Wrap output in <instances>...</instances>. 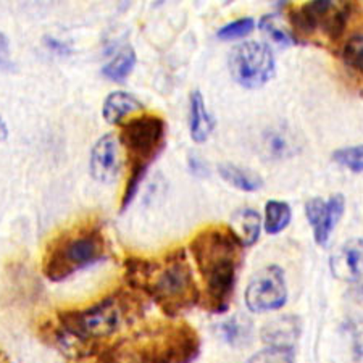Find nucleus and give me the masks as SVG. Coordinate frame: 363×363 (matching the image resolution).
Masks as SVG:
<instances>
[{
	"label": "nucleus",
	"mask_w": 363,
	"mask_h": 363,
	"mask_svg": "<svg viewBox=\"0 0 363 363\" xmlns=\"http://www.w3.org/2000/svg\"><path fill=\"white\" fill-rule=\"evenodd\" d=\"M249 328L245 326V321L241 323L238 318L228 320L226 323L221 325V333H223L225 339L230 344H236L238 341H242L244 336H247Z\"/></svg>",
	"instance_id": "nucleus-26"
},
{
	"label": "nucleus",
	"mask_w": 363,
	"mask_h": 363,
	"mask_svg": "<svg viewBox=\"0 0 363 363\" xmlns=\"http://www.w3.org/2000/svg\"><path fill=\"white\" fill-rule=\"evenodd\" d=\"M294 349L270 347V345H268L267 349L252 355L247 363H294Z\"/></svg>",
	"instance_id": "nucleus-22"
},
{
	"label": "nucleus",
	"mask_w": 363,
	"mask_h": 363,
	"mask_svg": "<svg viewBox=\"0 0 363 363\" xmlns=\"http://www.w3.org/2000/svg\"><path fill=\"white\" fill-rule=\"evenodd\" d=\"M255 29L254 18H239L233 23H228L216 33V38L221 40H234L249 36V34Z\"/></svg>",
	"instance_id": "nucleus-24"
},
{
	"label": "nucleus",
	"mask_w": 363,
	"mask_h": 363,
	"mask_svg": "<svg viewBox=\"0 0 363 363\" xmlns=\"http://www.w3.org/2000/svg\"><path fill=\"white\" fill-rule=\"evenodd\" d=\"M201 336L186 321H155L102 347L97 363H192Z\"/></svg>",
	"instance_id": "nucleus-4"
},
{
	"label": "nucleus",
	"mask_w": 363,
	"mask_h": 363,
	"mask_svg": "<svg viewBox=\"0 0 363 363\" xmlns=\"http://www.w3.org/2000/svg\"><path fill=\"white\" fill-rule=\"evenodd\" d=\"M125 279L128 288L149 297L169 320L181 317L201 303V289L183 247L155 259L126 257Z\"/></svg>",
	"instance_id": "nucleus-1"
},
{
	"label": "nucleus",
	"mask_w": 363,
	"mask_h": 363,
	"mask_svg": "<svg viewBox=\"0 0 363 363\" xmlns=\"http://www.w3.org/2000/svg\"><path fill=\"white\" fill-rule=\"evenodd\" d=\"M363 149L362 145H352V147H344L333 154V160L344 168H349L354 173H362L363 169Z\"/></svg>",
	"instance_id": "nucleus-25"
},
{
	"label": "nucleus",
	"mask_w": 363,
	"mask_h": 363,
	"mask_svg": "<svg viewBox=\"0 0 363 363\" xmlns=\"http://www.w3.org/2000/svg\"><path fill=\"white\" fill-rule=\"evenodd\" d=\"M301 335V321L288 315L268 323L262 331V339L270 347H288L294 349V342Z\"/></svg>",
	"instance_id": "nucleus-12"
},
{
	"label": "nucleus",
	"mask_w": 363,
	"mask_h": 363,
	"mask_svg": "<svg viewBox=\"0 0 363 363\" xmlns=\"http://www.w3.org/2000/svg\"><path fill=\"white\" fill-rule=\"evenodd\" d=\"M187 163H189V169L192 174H196V177H201V178L208 177V168L201 157H197L196 154H191L189 159H187Z\"/></svg>",
	"instance_id": "nucleus-27"
},
{
	"label": "nucleus",
	"mask_w": 363,
	"mask_h": 363,
	"mask_svg": "<svg viewBox=\"0 0 363 363\" xmlns=\"http://www.w3.org/2000/svg\"><path fill=\"white\" fill-rule=\"evenodd\" d=\"M118 143L126 152L128 178L121 196V212H126L136 197L149 168L167 145V123L157 113H144L121 125Z\"/></svg>",
	"instance_id": "nucleus-6"
},
{
	"label": "nucleus",
	"mask_w": 363,
	"mask_h": 363,
	"mask_svg": "<svg viewBox=\"0 0 363 363\" xmlns=\"http://www.w3.org/2000/svg\"><path fill=\"white\" fill-rule=\"evenodd\" d=\"M218 173L228 184L244 192H255L263 187V179L260 174L252 172L249 168H242L234 163H220Z\"/></svg>",
	"instance_id": "nucleus-17"
},
{
	"label": "nucleus",
	"mask_w": 363,
	"mask_h": 363,
	"mask_svg": "<svg viewBox=\"0 0 363 363\" xmlns=\"http://www.w3.org/2000/svg\"><path fill=\"white\" fill-rule=\"evenodd\" d=\"M345 199L342 194L331 196L328 201L321 197H313L306 203V215L312 225L313 238L320 247H325L330 241L337 221L342 218Z\"/></svg>",
	"instance_id": "nucleus-10"
},
{
	"label": "nucleus",
	"mask_w": 363,
	"mask_h": 363,
	"mask_svg": "<svg viewBox=\"0 0 363 363\" xmlns=\"http://www.w3.org/2000/svg\"><path fill=\"white\" fill-rule=\"evenodd\" d=\"M263 147L273 159H288L296 154V144L284 130H272L263 136Z\"/></svg>",
	"instance_id": "nucleus-20"
},
{
	"label": "nucleus",
	"mask_w": 363,
	"mask_h": 363,
	"mask_svg": "<svg viewBox=\"0 0 363 363\" xmlns=\"http://www.w3.org/2000/svg\"><path fill=\"white\" fill-rule=\"evenodd\" d=\"M292 212L289 203L281 201H268L265 205V231L270 236L283 233L289 226Z\"/></svg>",
	"instance_id": "nucleus-19"
},
{
	"label": "nucleus",
	"mask_w": 363,
	"mask_h": 363,
	"mask_svg": "<svg viewBox=\"0 0 363 363\" xmlns=\"http://www.w3.org/2000/svg\"><path fill=\"white\" fill-rule=\"evenodd\" d=\"M121 150L118 138L108 133L94 144L89 159V169L92 178L102 184L116 181L121 173Z\"/></svg>",
	"instance_id": "nucleus-11"
},
{
	"label": "nucleus",
	"mask_w": 363,
	"mask_h": 363,
	"mask_svg": "<svg viewBox=\"0 0 363 363\" xmlns=\"http://www.w3.org/2000/svg\"><path fill=\"white\" fill-rule=\"evenodd\" d=\"M333 273L349 281L362 278V239L349 241L333 259Z\"/></svg>",
	"instance_id": "nucleus-15"
},
{
	"label": "nucleus",
	"mask_w": 363,
	"mask_h": 363,
	"mask_svg": "<svg viewBox=\"0 0 363 363\" xmlns=\"http://www.w3.org/2000/svg\"><path fill=\"white\" fill-rule=\"evenodd\" d=\"M189 250L203 283L199 306L210 313H225L233 301L244 245L228 225H208L191 239Z\"/></svg>",
	"instance_id": "nucleus-3"
},
{
	"label": "nucleus",
	"mask_w": 363,
	"mask_h": 363,
	"mask_svg": "<svg viewBox=\"0 0 363 363\" xmlns=\"http://www.w3.org/2000/svg\"><path fill=\"white\" fill-rule=\"evenodd\" d=\"M352 2H333V0H315L289 10V23L294 31V43L318 45H337L344 38Z\"/></svg>",
	"instance_id": "nucleus-7"
},
{
	"label": "nucleus",
	"mask_w": 363,
	"mask_h": 363,
	"mask_svg": "<svg viewBox=\"0 0 363 363\" xmlns=\"http://www.w3.org/2000/svg\"><path fill=\"white\" fill-rule=\"evenodd\" d=\"M339 57L344 63V67L350 69L355 74L362 76L363 68V36L362 33H357L350 36L342 44L341 50H339Z\"/></svg>",
	"instance_id": "nucleus-21"
},
{
	"label": "nucleus",
	"mask_w": 363,
	"mask_h": 363,
	"mask_svg": "<svg viewBox=\"0 0 363 363\" xmlns=\"http://www.w3.org/2000/svg\"><path fill=\"white\" fill-rule=\"evenodd\" d=\"M288 301V286L283 268L268 265L250 278L245 289V306L254 313L283 308Z\"/></svg>",
	"instance_id": "nucleus-9"
},
{
	"label": "nucleus",
	"mask_w": 363,
	"mask_h": 363,
	"mask_svg": "<svg viewBox=\"0 0 363 363\" xmlns=\"http://www.w3.org/2000/svg\"><path fill=\"white\" fill-rule=\"evenodd\" d=\"M230 230L245 247L254 245L260 238V215L254 208H239L231 215Z\"/></svg>",
	"instance_id": "nucleus-14"
},
{
	"label": "nucleus",
	"mask_w": 363,
	"mask_h": 363,
	"mask_svg": "<svg viewBox=\"0 0 363 363\" xmlns=\"http://www.w3.org/2000/svg\"><path fill=\"white\" fill-rule=\"evenodd\" d=\"M215 130V118L210 115L201 91L191 92L189 131L194 143H205Z\"/></svg>",
	"instance_id": "nucleus-13"
},
{
	"label": "nucleus",
	"mask_w": 363,
	"mask_h": 363,
	"mask_svg": "<svg viewBox=\"0 0 363 363\" xmlns=\"http://www.w3.org/2000/svg\"><path fill=\"white\" fill-rule=\"evenodd\" d=\"M143 108V102L138 101L133 94L125 91H115L108 94V97L105 99L102 115L110 125H120L128 115H133L134 112H139Z\"/></svg>",
	"instance_id": "nucleus-16"
},
{
	"label": "nucleus",
	"mask_w": 363,
	"mask_h": 363,
	"mask_svg": "<svg viewBox=\"0 0 363 363\" xmlns=\"http://www.w3.org/2000/svg\"><path fill=\"white\" fill-rule=\"evenodd\" d=\"M230 73L233 79L245 89H259L274 76V62L270 45L247 40L230 52Z\"/></svg>",
	"instance_id": "nucleus-8"
},
{
	"label": "nucleus",
	"mask_w": 363,
	"mask_h": 363,
	"mask_svg": "<svg viewBox=\"0 0 363 363\" xmlns=\"http://www.w3.org/2000/svg\"><path fill=\"white\" fill-rule=\"evenodd\" d=\"M107 252L108 241L102 223L87 220L52 239L44 255L43 272L47 279L58 283L102 262Z\"/></svg>",
	"instance_id": "nucleus-5"
},
{
	"label": "nucleus",
	"mask_w": 363,
	"mask_h": 363,
	"mask_svg": "<svg viewBox=\"0 0 363 363\" xmlns=\"http://www.w3.org/2000/svg\"><path fill=\"white\" fill-rule=\"evenodd\" d=\"M144 298L138 292L118 289L86 308L58 313L55 341L76 355H91L101 342L143 315Z\"/></svg>",
	"instance_id": "nucleus-2"
},
{
	"label": "nucleus",
	"mask_w": 363,
	"mask_h": 363,
	"mask_svg": "<svg viewBox=\"0 0 363 363\" xmlns=\"http://www.w3.org/2000/svg\"><path fill=\"white\" fill-rule=\"evenodd\" d=\"M259 28L273 40L274 44H278L281 47H288L291 44H294V39H292L291 33L286 31L284 28H281L273 15L263 16L259 23Z\"/></svg>",
	"instance_id": "nucleus-23"
},
{
	"label": "nucleus",
	"mask_w": 363,
	"mask_h": 363,
	"mask_svg": "<svg viewBox=\"0 0 363 363\" xmlns=\"http://www.w3.org/2000/svg\"><path fill=\"white\" fill-rule=\"evenodd\" d=\"M45 45L49 47L50 50H54V52H57V54H60V55H67V54H69V52H72L67 44H63L62 40H57L54 38H47L45 39Z\"/></svg>",
	"instance_id": "nucleus-28"
},
{
	"label": "nucleus",
	"mask_w": 363,
	"mask_h": 363,
	"mask_svg": "<svg viewBox=\"0 0 363 363\" xmlns=\"http://www.w3.org/2000/svg\"><path fill=\"white\" fill-rule=\"evenodd\" d=\"M138 57L131 45H125L116 52V55L102 68L104 78H107L113 83H125L136 67Z\"/></svg>",
	"instance_id": "nucleus-18"
},
{
	"label": "nucleus",
	"mask_w": 363,
	"mask_h": 363,
	"mask_svg": "<svg viewBox=\"0 0 363 363\" xmlns=\"http://www.w3.org/2000/svg\"><path fill=\"white\" fill-rule=\"evenodd\" d=\"M10 54V45H9V39L0 33V65H4L7 62Z\"/></svg>",
	"instance_id": "nucleus-29"
},
{
	"label": "nucleus",
	"mask_w": 363,
	"mask_h": 363,
	"mask_svg": "<svg viewBox=\"0 0 363 363\" xmlns=\"http://www.w3.org/2000/svg\"><path fill=\"white\" fill-rule=\"evenodd\" d=\"M7 134H9L7 125H5V121L2 120V116H0V143L7 139Z\"/></svg>",
	"instance_id": "nucleus-30"
}]
</instances>
